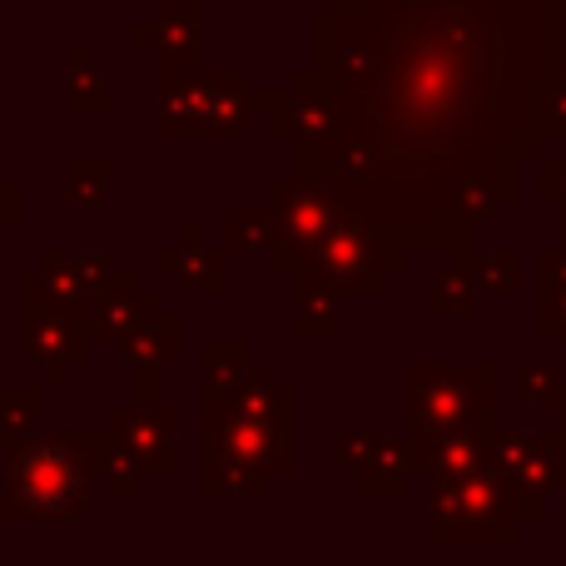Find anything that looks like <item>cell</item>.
I'll return each instance as SVG.
<instances>
[{
	"mask_svg": "<svg viewBox=\"0 0 566 566\" xmlns=\"http://www.w3.org/2000/svg\"><path fill=\"white\" fill-rule=\"evenodd\" d=\"M6 512L10 517H40V522L80 517V512H85V478H80L75 462L50 442V448L15 462L10 488H6Z\"/></svg>",
	"mask_w": 566,
	"mask_h": 566,
	"instance_id": "6da1fadb",
	"label": "cell"
},
{
	"mask_svg": "<svg viewBox=\"0 0 566 566\" xmlns=\"http://www.w3.org/2000/svg\"><path fill=\"white\" fill-rule=\"evenodd\" d=\"M542 119H547L552 135H566V55L552 60V75H547V105H542Z\"/></svg>",
	"mask_w": 566,
	"mask_h": 566,
	"instance_id": "7a4b0ae2",
	"label": "cell"
},
{
	"mask_svg": "<svg viewBox=\"0 0 566 566\" xmlns=\"http://www.w3.org/2000/svg\"><path fill=\"white\" fill-rule=\"evenodd\" d=\"M522 392H532V398H566L562 382L547 378L542 368H522Z\"/></svg>",
	"mask_w": 566,
	"mask_h": 566,
	"instance_id": "3957f363",
	"label": "cell"
}]
</instances>
